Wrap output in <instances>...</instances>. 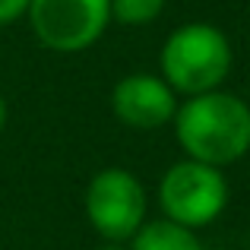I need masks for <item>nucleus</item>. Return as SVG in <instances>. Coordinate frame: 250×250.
I'll return each instance as SVG.
<instances>
[{"label": "nucleus", "mask_w": 250, "mask_h": 250, "mask_svg": "<svg viewBox=\"0 0 250 250\" xmlns=\"http://www.w3.org/2000/svg\"><path fill=\"white\" fill-rule=\"evenodd\" d=\"M6 117H10V108H6V98L0 95V133H3V127H6Z\"/></svg>", "instance_id": "10"}, {"label": "nucleus", "mask_w": 250, "mask_h": 250, "mask_svg": "<svg viewBox=\"0 0 250 250\" xmlns=\"http://www.w3.org/2000/svg\"><path fill=\"white\" fill-rule=\"evenodd\" d=\"M162 80L177 95H203L222 89L231 70V44L225 32L209 22H187L174 29L162 44Z\"/></svg>", "instance_id": "2"}, {"label": "nucleus", "mask_w": 250, "mask_h": 250, "mask_svg": "<svg viewBox=\"0 0 250 250\" xmlns=\"http://www.w3.org/2000/svg\"><path fill=\"white\" fill-rule=\"evenodd\" d=\"M174 136L187 159L212 168L234 165L250 152V104L225 89L190 95L177 104Z\"/></svg>", "instance_id": "1"}, {"label": "nucleus", "mask_w": 250, "mask_h": 250, "mask_svg": "<svg viewBox=\"0 0 250 250\" xmlns=\"http://www.w3.org/2000/svg\"><path fill=\"white\" fill-rule=\"evenodd\" d=\"M127 250H203V247L190 228H181L168 219H159V222H146L130 238Z\"/></svg>", "instance_id": "7"}, {"label": "nucleus", "mask_w": 250, "mask_h": 250, "mask_svg": "<svg viewBox=\"0 0 250 250\" xmlns=\"http://www.w3.org/2000/svg\"><path fill=\"white\" fill-rule=\"evenodd\" d=\"M98 250H127V247H121V244H108V247H98Z\"/></svg>", "instance_id": "11"}, {"label": "nucleus", "mask_w": 250, "mask_h": 250, "mask_svg": "<svg viewBox=\"0 0 250 250\" xmlns=\"http://www.w3.org/2000/svg\"><path fill=\"white\" fill-rule=\"evenodd\" d=\"M168 0H111V19L124 25H149L162 16Z\"/></svg>", "instance_id": "8"}, {"label": "nucleus", "mask_w": 250, "mask_h": 250, "mask_svg": "<svg viewBox=\"0 0 250 250\" xmlns=\"http://www.w3.org/2000/svg\"><path fill=\"white\" fill-rule=\"evenodd\" d=\"M111 111L124 127L159 130L174 121L177 92L152 73H130L111 89Z\"/></svg>", "instance_id": "6"}, {"label": "nucleus", "mask_w": 250, "mask_h": 250, "mask_svg": "<svg viewBox=\"0 0 250 250\" xmlns=\"http://www.w3.org/2000/svg\"><path fill=\"white\" fill-rule=\"evenodd\" d=\"M29 3L32 0H0V25H10L16 22L19 16L29 13Z\"/></svg>", "instance_id": "9"}, {"label": "nucleus", "mask_w": 250, "mask_h": 250, "mask_svg": "<svg viewBox=\"0 0 250 250\" xmlns=\"http://www.w3.org/2000/svg\"><path fill=\"white\" fill-rule=\"evenodd\" d=\"M146 187L127 168H102L85 187V219L108 244H130L146 225Z\"/></svg>", "instance_id": "4"}, {"label": "nucleus", "mask_w": 250, "mask_h": 250, "mask_svg": "<svg viewBox=\"0 0 250 250\" xmlns=\"http://www.w3.org/2000/svg\"><path fill=\"white\" fill-rule=\"evenodd\" d=\"M25 16L48 51L76 54L104 35L111 22V0H32Z\"/></svg>", "instance_id": "5"}, {"label": "nucleus", "mask_w": 250, "mask_h": 250, "mask_svg": "<svg viewBox=\"0 0 250 250\" xmlns=\"http://www.w3.org/2000/svg\"><path fill=\"white\" fill-rule=\"evenodd\" d=\"M159 203L168 222L181 228H206L225 212L228 206V181L222 168L184 159L171 165L159 181Z\"/></svg>", "instance_id": "3"}]
</instances>
